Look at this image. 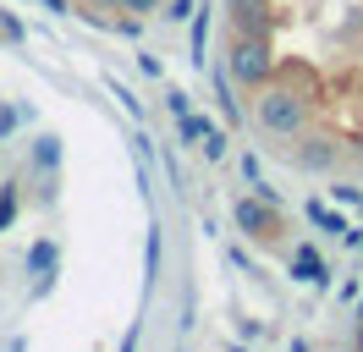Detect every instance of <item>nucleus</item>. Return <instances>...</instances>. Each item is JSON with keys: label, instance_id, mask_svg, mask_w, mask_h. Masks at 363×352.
<instances>
[{"label": "nucleus", "instance_id": "nucleus-1", "mask_svg": "<svg viewBox=\"0 0 363 352\" xmlns=\"http://www.w3.org/2000/svg\"><path fill=\"white\" fill-rule=\"evenodd\" d=\"M220 77L270 160L363 182V0H226Z\"/></svg>", "mask_w": 363, "mask_h": 352}, {"label": "nucleus", "instance_id": "nucleus-2", "mask_svg": "<svg viewBox=\"0 0 363 352\" xmlns=\"http://www.w3.org/2000/svg\"><path fill=\"white\" fill-rule=\"evenodd\" d=\"M72 11H89V17H127V11H155L165 0H61Z\"/></svg>", "mask_w": 363, "mask_h": 352}]
</instances>
